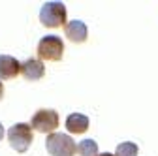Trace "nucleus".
<instances>
[{
	"label": "nucleus",
	"mask_w": 158,
	"mask_h": 156,
	"mask_svg": "<svg viewBox=\"0 0 158 156\" xmlns=\"http://www.w3.org/2000/svg\"><path fill=\"white\" fill-rule=\"evenodd\" d=\"M4 98V85H2V81H0V100Z\"/></svg>",
	"instance_id": "f8f14e48"
},
{
	"label": "nucleus",
	"mask_w": 158,
	"mask_h": 156,
	"mask_svg": "<svg viewBox=\"0 0 158 156\" xmlns=\"http://www.w3.org/2000/svg\"><path fill=\"white\" fill-rule=\"evenodd\" d=\"M21 73L27 81H38V79H42V77L45 75V66L44 62L40 60V58H27V60L21 64Z\"/></svg>",
	"instance_id": "423d86ee"
},
{
	"label": "nucleus",
	"mask_w": 158,
	"mask_h": 156,
	"mask_svg": "<svg viewBox=\"0 0 158 156\" xmlns=\"http://www.w3.org/2000/svg\"><path fill=\"white\" fill-rule=\"evenodd\" d=\"M56 126H58V113L55 109H40L30 119V128L42 133H53Z\"/></svg>",
	"instance_id": "39448f33"
},
{
	"label": "nucleus",
	"mask_w": 158,
	"mask_h": 156,
	"mask_svg": "<svg viewBox=\"0 0 158 156\" xmlns=\"http://www.w3.org/2000/svg\"><path fill=\"white\" fill-rule=\"evenodd\" d=\"M64 34H66V38L70 42L83 43L89 38V28H87V25L83 21H77L75 19V21H70V23L64 25Z\"/></svg>",
	"instance_id": "0eeeda50"
},
{
	"label": "nucleus",
	"mask_w": 158,
	"mask_h": 156,
	"mask_svg": "<svg viewBox=\"0 0 158 156\" xmlns=\"http://www.w3.org/2000/svg\"><path fill=\"white\" fill-rule=\"evenodd\" d=\"M139 149H137L135 143L132 141H124V143H118L117 150H115V156H137Z\"/></svg>",
	"instance_id": "9b49d317"
},
{
	"label": "nucleus",
	"mask_w": 158,
	"mask_h": 156,
	"mask_svg": "<svg viewBox=\"0 0 158 156\" xmlns=\"http://www.w3.org/2000/svg\"><path fill=\"white\" fill-rule=\"evenodd\" d=\"M89 117L81 113H72L66 119V128L70 133H85L89 130Z\"/></svg>",
	"instance_id": "1a4fd4ad"
},
{
	"label": "nucleus",
	"mask_w": 158,
	"mask_h": 156,
	"mask_svg": "<svg viewBox=\"0 0 158 156\" xmlns=\"http://www.w3.org/2000/svg\"><path fill=\"white\" fill-rule=\"evenodd\" d=\"M96 156H115V154H111V152H100V154H96Z\"/></svg>",
	"instance_id": "4468645a"
},
{
	"label": "nucleus",
	"mask_w": 158,
	"mask_h": 156,
	"mask_svg": "<svg viewBox=\"0 0 158 156\" xmlns=\"http://www.w3.org/2000/svg\"><path fill=\"white\" fill-rule=\"evenodd\" d=\"M21 72V64L15 56L10 55H0V81L4 79H13Z\"/></svg>",
	"instance_id": "6e6552de"
},
{
	"label": "nucleus",
	"mask_w": 158,
	"mask_h": 156,
	"mask_svg": "<svg viewBox=\"0 0 158 156\" xmlns=\"http://www.w3.org/2000/svg\"><path fill=\"white\" fill-rule=\"evenodd\" d=\"M32 139H34V135H32L30 124L17 122L8 130V141L13 147V150L17 152H27L28 147L32 145Z\"/></svg>",
	"instance_id": "20e7f679"
},
{
	"label": "nucleus",
	"mask_w": 158,
	"mask_h": 156,
	"mask_svg": "<svg viewBox=\"0 0 158 156\" xmlns=\"http://www.w3.org/2000/svg\"><path fill=\"white\" fill-rule=\"evenodd\" d=\"M77 154L79 156H96L98 154V143L94 139H83L77 143Z\"/></svg>",
	"instance_id": "9d476101"
},
{
	"label": "nucleus",
	"mask_w": 158,
	"mask_h": 156,
	"mask_svg": "<svg viewBox=\"0 0 158 156\" xmlns=\"http://www.w3.org/2000/svg\"><path fill=\"white\" fill-rule=\"evenodd\" d=\"M4 135H6V132H4V126H2V124H0V139H2V138H4Z\"/></svg>",
	"instance_id": "ddd939ff"
},
{
	"label": "nucleus",
	"mask_w": 158,
	"mask_h": 156,
	"mask_svg": "<svg viewBox=\"0 0 158 156\" xmlns=\"http://www.w3.org/2000/svg\"><path fill=\"white\" fill-rule=\"evenodd\" d=\"M40 23L47 28H56L66 25V6L58 0L45 2L40 10Z\"/></svg>",
	"instance_id": "f03ea898"
},
{
	"label": "nucleus",
	"mask_w": 158,
	"mask_h": 156,
	"mask_svg": "<svg viewBox=\"0 0 158 156\" xmlns=\"http://www.w3.org/2000/svg\"><path fill=\"white\" fill-rule=\"evenodd\" d=\"M36 51H38L40 60L58 62V60H62V55H64V42H62V38L49 34V36H44L38 42Z\"/></svg>",
	"instance_id": "7ed1b4c3"
},
{
	"label": "nucleus",
	"mask_w": 158,
	"mask_h": 156,
	"mask_svg": "<svg viewBox=\"0 0 158 156\" xmlns=\"http://www.w3.org/2000/svg\"><path fill=\"white\" fill-rule=\"evenodd\" d=\"M45 149L51 156H73L77 154V143L72 139V135L53 132L45 139Z\"/></svg>",
	"instance_id": "f257e3e1"
}]
</instances>
